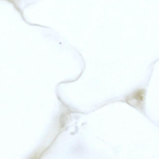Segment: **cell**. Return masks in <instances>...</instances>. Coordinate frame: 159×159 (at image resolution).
Segmentation results:
<instances>
[{"mask_svg": "<svg viewBox=\"0 0 159 159\" xmlns=\"http://www.w3.org/2000/svg\"><path fill=\"white\" fill-rule=\"evenodd\" d=\"M145 96V91L143 89L138 90L129 98L128 101L132 106L140 108L143 106Z\"/></svg>", "mask_w": 159, "mask_h": 159, "instance_id": "cell-1", "label": "cell"}, {"mask_svg": "<svg viewBox=\"0 0 159 159\" xmlns=\"http://www.w3.org/2000/svg\"><path fill=\"white\" fill-rule=\"evenodd\" d=\"M30 159H37V157H36L35 156L31 158Z\"/></svg>", "mask_w": 159, "mask_h": 159, "instance_id": "cell-2", "label": "cell"}]
</instances>
